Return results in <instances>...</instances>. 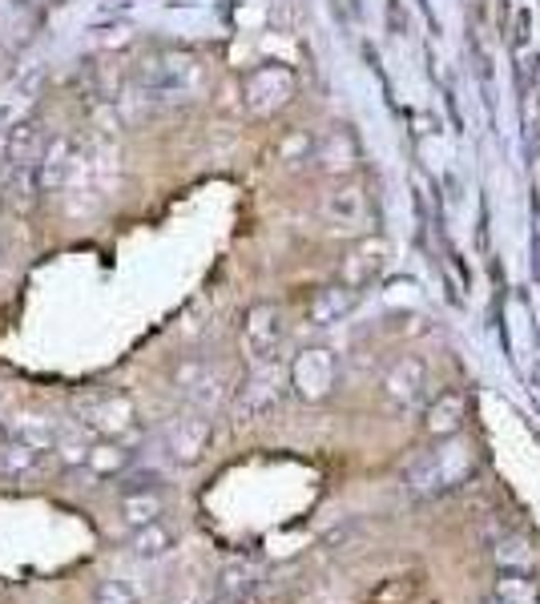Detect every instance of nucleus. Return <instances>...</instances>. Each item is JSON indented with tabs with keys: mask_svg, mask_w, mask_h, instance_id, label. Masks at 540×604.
I'll use <instances>...</instances> for the list:
<instances>
[{
	"mask_svg": "<svg viewBox=\"0 0 540 604\" xmlns=\"http://www.w3.org/2000/svg\"><path fill=\"white\" fill-rule=\"evenodd\" d=\"M137 85L158 106H185L206 89V65L190 49H158L137 65Z\"/></svg>",
	"mask_w": 540,
	"mask_h": 604,
	"instance_id": "nucleus-1",
	"label": "nucleus"
},
{
	"mask_svg": "<svg viewBox=\"0 0 540 604\" xmlns=\"http://www.w3.org/2000/svg\"><path fill=\"white\" fill-rule=\"evenodd\" d=\"M472 472V451L468 444H460L456 435H448V444L428 451L416 468L408 472V484L420 492V496H440V492H452L460 487Z\"/></svg>",
	"mask_w": 540,
	"mask_h": 604,
	"instance_id": "nucleus-2",
	"label": "nucleus"
},
{
	"mask_svg": "<svg viewBox=\"0 0 540 604\" xmlns=\"http://www.w3.org/2000/svg\"><path fill=\"white\" fill-rule=\"evenodd\" d=\"M299 93V77L287 65H259L242 77V101L254 118H275L295 101Z\"/></svg>",
	"mask_w": 540,
	"mask_h": 604,
	"instance_id": "nucleus-3",
	"label": "nucleus"
},
{
	"mask_svg": "<svg viewBox=\"0 0 540 604\" xmlns=\"http://www.w3.org/2000/svg\"><path fill=\"white\" fill-rule=\"evenodd\" d=\"M323 222L331 230H368L371 226V194L368 185L356 182V178H343V182L331 185V194L323 197Z\"/></svg>",
	"mask_w": 540,
	"mask_h": 604,
	"instance_id": "nucleus-4",
	"label": "nucleus"
},
{
	"mask_svg": "<svg viewBox=\"0 0 540 604\" xmlns=\"http://www.w3.org/2000/svg\"><path fill=\"white\" fill-rule=\"evenodd\" d=\"M290 383L303 399H323L335 387V355L331 351H303L290 367Z\"/></svg>",
	"mask_w": 540,
	"mask_h": 604,
	"instance_id": "nucleus-5",
	"label": "nucleus"
},
{
	"mask_svg": "<svg viewBox=\"0 0 540 604\" xmlns=\"http://www.w3.org/2000/svg\"><path fill=\"white\" fill-rule=\"evenodd\" d=\"M242 342H247V351L251 359L266 363V359L278 351V342H283V315H278V306H254L247 323H242Z\"/></svg>",
	"mask_w": 540,
	"mask_h": 604,
	"instance_id": "nucleus-6",
	"label": "nucleus"
},
{
	"mask_svg": "<svg viewBox=\"0 0 540 604\" xmlns=\"http://www.w3.org/2000/svg\"><path fill=\"white\" fill-rule=\"evenodd\" d=\"M73 170H77V145L65 142V137H49L45 149H40L37 166H33L37 185L45 194H49V190H61V185L73 178Z\"/></svg>",
	"mask_w": 540,
	"mask_h": 604,
	"instance_id": "nucleus-7",
	"label": "nucleus"
},
{
	"mask_svg": "<svg viewBox=\"0 0 540 604\" xmlns=\"http://www.w3.org/2000/svg\"><path fill=\"white\" fill-rule=\"evenodd\" d=\"M383 258H387V246H383L380 238H363V242H356V246L343 254L339 263V282L343 287H368L371 278L383 270Z\"/></svg>",
	"mask_w": 540,
	"mask_h": 604,
	"instance_id": "nucleus-8",
	"label": "nucleus"
},
{
	"mask_svg": "<svg viewBox=\"0 0 540 604\" xmlns=\"http://www.w3.org/2000/svg\"><path fill=\"white\" fill-rule=\"evenodd\" d=\"M81 420L106 435H125L133 427V403L125 395H93L81 403Z\"/></svg>",
	"mask_w": 540,
	"mask_h": 604,
	"instance_id": "nucleus-9",
	"label": "nucleus"
},
{
	"mask_svg": "<svg viewBox=\"0 0 540 604\" xmlns=\"http://www.w3.org/2000/svg\"><path fill=\"white\" fill-rule=\"evenodd\" d=\"M45 472H49V451L25 447L16 444V439H0V480L25 484V480H37Z\"/></svg>",
	"mask_w": 540,
	"mask_h": 604,
	"instance_id": "nucleus-10",
	"label": "nucleus"
},
{
	"mask_svg": "<svg viewBox=\"0 0 540 604\" xmlns=\"http://www.w3.org/2000/svg\"><path fill=\"white\" fill-rule=\"evenodd\" d=\"M37 194H40V185H37L33 166H21V161L0 154V206H9V210H28V206L37 202Z\"/></svg>",
	"mask_w": 540,
	"mask_h": 604,
	"instance_id": "nucleus-11",
	"label": "nucleus"
},
{
	"mask_svg": "<svg viewBox=\"0 0 540 604\" xmlns=\"http://www.w3.org/2000/svg\"><path fill=\"white\" fill-rule=\"evenodd\" d=\"M423 387H428V367L420 359H399L396 367L387 371V379H383V395L392 403H399V408H416L423 399Z\"/></svg>",
	"mask_w": 540,
	"mask_h": 604,
	"instance_id": "nucleus-12",
	"label": "nucleus"
},
{
	"mask_svg": "<svg viewBox=\"0 0 540 604\" xmlns=\"http://www.w3.org/2000/svg\"><path fill=\"white\" fill-rule=\"evenodd\" d=\"M206 439H211V423L202 420V415H182L166 432V451L178 463H194L206 451Z\"/></svg>",
	"mask_w": 540,
	"mask_h": 604,
	"instance_id": "nucleus-13",
	"label": "nucleus"
},
{
	"mask_svg": "<svg viewBox=\"0 0 540 604\" xmlns=\"http://www.w3.org/2000/svg\"><path fill=\"white\" fill-rule=\"evenodd\" d=\"M323 173H351L359 166V142L351 130H331L315 142V158Z\"/></svg>",
	"mask_w": 540,
	"mask_h": 604,
	"instance_id": "nucleus-14",
	"label": "nucleus"
},
{
	"mask_svg": "<svg viewBox=\"0 0 540 604\" xmlns=\"http://www.w3.org/2000/svg\"><path fill=\"white\" fill-rule=\"evenodd\" d=\"M65 435H69L65 427L57 420H49V415H16V420H9V427H4V439H16V444L37 447V451H53Z\"/></svg>",
	"mask_w": 540,
	"mask_h": 604,
	"instance_id": "nucleus-15",
	"label": "nucleus"
},
{
	"mask_svg": "<svg viewBox=\"0 0 540 604\" xmlns=\"http://www.w3.org/2000/svg\"><path fill=\"white\" fill-rule=\"evenodd\" d=\"M464 415H468V399H464V391H444L428 403L423 427H428L432 435H440V439H448V435H460Z\"/></svg>",
	"mask_w": 540,
	"mask_h": 604,
	"instance_id": "nucleus-16",
	"label": "nucleus"
},
{
	"mask_svg": "<svg viewBox=\"0 0 540 604\" xmlns=\"http://www.w3.org/2000/svg\"><path fill=\"white\" fill-rule=\"evenodd\" d=\"M49 142V133H45V121H21L13 133H9V142H4V158L21 161V166H37L40 149Z\"/></svg>",
	"mask_w": 540,
	"mask_h": 604,
	"instance_id": "nucleus-17",
	"label": "nucleus"
},
{
	"mask_svg": "<svg viewBox=\"0 0 540 604\" xmlns=\"http://www.w3.org/2000/svg\"><path fill=\"white\" fill-rule=\"evenodd\" d=\"M33 37V9L28 0H0V45L21 49Z\"/></svg>",
	"mask_w": 540,
	"mask_h": 604,
	"instance_id": "nucleus-18",
	"label": "nucleus"
},
{
	"mask_svg": "<svg viewBox=\"0 0 540 604\" xmlns=\"http://www.w3.org/2000/svg\"><path fill=\"white\" fill-rule=\"evenodd\" d=\"M161 508H166V499H161L158 487H130L121 499V520L130 528H145L158 520Z\"/></svg>",
	"mask_w": 540,
	"mask_h": 604,
	"instance_id": "nucleus-19",
	"label": "nucleus"
},
{
	"mask_svg": "<svg viewBox=\"0 0 540 604\" xmlns=\"http://www.w3.org/2000/svg\"><path fill=\"white\" fill-rule=\"evenodd\" d=\"M356 294L359 290L343 287V282L339 287H323L315 299H311V323H315V327H331V323H339V318L356 306Z\"/></svg>",
	"mask_w": 540,
	"mask_h": 604,
	"instance_id": "nucleus-20",
	"label": "nucleus"
},
{
	"mask_svg": "<svg viewBox=\"0 0 540 604\" xmlns=\"http://www.w3.org/2000/svg\"><path fill=\"white\" fill-rule=\"evenodd\" d=\"M488 604H540L537 580L528 572H504L496 580V589L488 592Z\"/></svg>",
	"mask_w": 540,
	"mask_h": 604,
	"instance_id": "nucleus-21",
	"label": "nucleus"
},
{
	"mask_svg": "<svg viewBox=\"0 0 540 604\" xmlns=\"http://www.w3.org/2000/svg\"><path fill=\"white\" fill-rule=\"evenodd\" d=\"M492 556H496V568H501V572H532V565H537V548H532L525 536H504L501 544L492 548Z\"/></svg>",
	"mask_w": 540,
	"mask_h": 604,
	"instance_id": "nucleus-22",
	"label": "nucleus"
},
{
	"mask_svg": "<svg viewBox=\"0 0 540 604\" xmlns=\"http://www.w3.org/2000/svg\"><path fill=\"white\" fill-rule=\"evenodd\" d=\"M133 556H142V560H158V556H166V552L173 548V532L161 520H154V524L145 528H133V540H130Z\"/></svg>",
	"mask_w": 540,
	"mask_h": 604,
	"instance_id": "nucleus-23",
	"label": "nucleus"
},
{
	"mask_svg": "<svg viewBox=\"0 0 540 604\" xmlns=\"http://www.w3.org/2000/svg\"><path fill=\"white\" fill-rule=\"evenodd\" d=\"M130 463H133V451H125V447H118V444H97V447H89V456H85V468L97 475H121Z\"/></svg>",
	"mask_w": 540,
	"mask_h": 604,
	"instance_id": "nucleus-24",
	"label": "nucleus"
},
{
	"mask_svg": "<svg viewBox=\"0 0 540 604\" xmlns=\"http://www.w3.org/2000/svg\"><path fill=\"white\" fill-rule=\"evenodd\" d=\"M254 580H259V572H254L247 560L242 565H230L223 572V584H218V592H223V601H251V589Z\"/></svg>",
	"mask_w": 540,
	"mask_h": 604,
	"instance_id": "nucleus-25",
	"label": "nucleus"
},
{
	"mask_svg": "<svg viewBox=\"0 0 540 604\" xmlns=\"http://www.w3.org/2000/svg\"><path fill=\"white\" fill-rule=\"evenodd\" d=\"M315 133H307V130H290L287 137H283V142H278V161H283V166H299V161H311L315 158Z\"/></svg>",
	"mask_w": 540,
	"mask_h": 604,
	"instance_id": "nucleus-26",
	"label": "nucleus"
},
{
	"mask_svg": "<svg viewBox=\"0 0 540 604\" xmlns=\"http://www.w3.org/2000/svg\"><path fill=\"white\" fill-rule=\"evenodd\" d=\"M97 604H137V592H133L125 580H101Z\"/></svg>",
	"mask_w": 540,
	"mask_h": 604,
	"instance_id": "nucleus-27",
	"label": "nucleus"
},
{
	"mask_svg": "<svg viewBox=\"0 0 540 604\" xmlns=\"http://www.w3.org/2000/svg\"><path fill=\"white\" fill-rule=\"evenodd\" d=\"M0 250H4V238H0Z\"/></svg>",
	"mask_w": 540,
	"mask_h": 604,
	"instance_id": "nucleus-28",
	"label": "nucleus"
}]
</instances>
